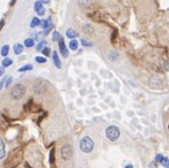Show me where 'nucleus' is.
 Wrapping results in <instances>:
<instances>
[{"label":"nucleus","mask_w":169,"mask_h":168,"mask_svg":"<svg viewBox=\"0 0 169 168\" xmlns=\"http://www.w3.org/2000/svg\"><path fill=\"white\" fill-rule=\"evenodd\" d=\"M22 159V149L21 148H15L13 152L10 153L6 162H5V166L6 167H14V166H18L20 163Z\"/></svg>","instance_id":"1"},{"label":"nucleus","mask_w":169,"mask_h":168,"mask_svg":"<svg viewBox=\"0 0 169 168\" xmlns=\"http://www.w3.org/2000/svg\"><path fill=\"white\" fill-rule=\"evenodd\" d=\"M25 94H26V87L22 85V84H15L11 91V97L14 101H19L25 96Z\"/></svg>","instance_id":"2"},{"label":"nucleus","mask_w":169,"mask_h":168,"mask_svg":"<svg viewBox=\"0 0 169 168\" xmlns=\"http://www.w3.org/2000/svg\"><path fill=\"white\" fill-rule=\"evenodd\" d=\"M94 146H95L94 145V140L90 137H84L79 142L80 151L84 152V153H90L94 149Z\"/></svg>","instance_id":"3"},{"label":"nucleus","mask_w":169,"mask_h":168,"mask_svg":"<svg viewBox=\"0 0 169 168\" xmlns=\"http://www.w3.org/2000/svg\"><path fill=\"white\" fill-rule=\"evenodd\" d=\"M119 135H120V131H119V128L117 126H113L112 125V126H109L106 128V137H107L109 140L116 141L119 138Z\"/></svg>","instance_id":"4"},{"label":"nucleus","mask_w":169,"mask_h":168,"mask_svg":"<svg viewBox=\"0 0 169 168\" xmlns=\"http://www.w3.org/2000/svg\"><path fill=\"white\" fill-rule=\"evenodd\" d=\"M72 154H73V151H72V147L70 145H64L62 148H61V156L63 160L68 161L72 158Z\"/></svg>","instance_id":"5"},{"label":"nucleus","mask_w":169,"mask_h":168,"mask_svg":"<svg viewBox=\"0 0 169 168\" xmlns=\"http://www.w3.org/2000/svg\"><path fill=\"white\" fill-rule=\"evenodd\" d=\"M41 25H42V27H43V33H44V35H47V34L51 31V28H53V25H51V19H50V18L46 19L43 22H41Z\"/></svg>","instance_id":"6"},{"label":"nucleus","mask_w":169,"mask_h":168,"mask_svg":"<svg viewBox=\"0 0 169 168\" xmlns=\"http://www.w3.org/2000/svg\"><path fill=\"white\" fill-rule=\"evenodd\" d=\"M58 47H60V51H61L62 56H63V57H68L69 51H68V49H66V47H65V43H64V41H63L62 37L58 40Z\"/></svg>","instance_id":"7"},{"label":"nucleus","mask_w":169,"mask_h":168,"mask_svg":"<svg viewBox=\"0 0 169 168\" xmlns=\"http://www.w3.org/2000/svg\"><path fill=\"white\" fill-rule=\"evenodd\" d=\"M53 61H54V64L56 65V68H61L62 65H61V61H60V57H58V55H57V51H54L53 53Z\"/></svg>","instance_id":"8"},{"label":"nucleus","mask_w":169,"mask_h":168,"mask_svg":"<svg viewBox=\"0 0 169 168\" xmlns=\"http://www.w3.org/2000/svg\"><path fill=\"white\" fill-rule=\"evenodd\" d=\"M5 154H6V149H5V144H4V141L0 139V159H3L4 156H5Z\"/></svg>","instance_id":"9"},{"label":"nucleus","mask_w":169,"mask_h":168,"mask_svg":"<svg viewBox=\"0 0 169 168\" xmlns=\"http://www.w3.org/2000/svg\"><path fill=\"white\" fill-rule=\"evenodd\" d=\"M77 33L73 31V29H71V28H69L68 31H66V36L68 37H70V39H75V37H77Z\"/></svg>","instance_id":"10"},{"label":"nucleus","mask_w":169,"mask_h":168,"mask_svg":"<svg viewBox=\"0 0 169 168\" xmlns=\"http://www.w3.org/2000/svg\"><path fill=\"white\" fill-rule=\"evenodd\" d=\"M22 50H24V46H22V44H20V43H17V44L14 46V53H15L17 55L21 54V53H22Z\"/></svg>","instance_id":"11"},{"label":"nucleus","mask_w":169,"mask_h":168,"mask_svg":"<svg viewBox=\"0 0 169 168\" xmlns=\"http://www.w3.org/2000/svg\"><path fill=\"white\" fill-rule=\"evenodd\" d=\"M41 25V20L39 19V18H34L33 20H32V22H30V27L32 28H35V27H37V26H40Z\"/></svg>","instance_id":"12"},{"label":"nucleus","mask_w":169,"mask_h":168,"mask_svg":"<svg viewBox=\"0 0 169 168\" xmlns=\"http://www.w3.org/2000/svg\"><path fill=\"white\" fill-rule=\"evenodd\" d=\"M69 48H70L71 50H76V49L78 48V42H77L75 39H72V40L70 41V43H69Z\"/></svg>","instance_id":"13"},{"label":"nucleus","mask_w":169,"mask_h":168,"mask_svg":"<svg viewBox=\"0 0 169 168\" xmlns=\"http://www.w3.org/2000/svg\"><path fill=\"white\" fill-rule=\"evenodd\" d=\"M8 53H10V46H8V44L3 46V48H1V55L6 57V56L8 55Z\"/></svg>","instance_id":"14"},{"label":"nucleus","mask_w":169,"mask_h":168,"mask_svg":"<svg viewBox=\"0 0 169 168\" xmlns=\"http://www.w3.org/2000/svg\"><path fill=\"white\" fill-rule=\"evenodd\" d=\"M84 32H85L87 34H94V28L90 25H85L84 26Z\"/></svg>","instance_id":"15"},{"label":"nucleus","mask_w":169,"mask_h":168,"mask_svg":"<svg viewBox=\"0 0 169 168\" xmlns=\"http://www.w3.org/2000/svg\"><path fill=\"white\" fill-rule=\"evenodd\" d=\"M34 43H35V42H34V40H33V39H26V40H25V46H26V47H28V48L33 47V46H34Z\"/></svg>","instance_id":"16"},{"label":"nucleus","mask_w":169,"mask_h":168,"mask_svg":"<svg viewBox=\"0 0 169 168\" xmlns=\"http://www.w3.org/2000/svg\"><path fill=\"white\" fill-rule=\"evenodd\" d=\"M12 63H13V61H12L11 58H7V57H6V58L3 61V67H4V68H6V67H10Z\"/></svg>","instance_id":"17"},{"label":"nucleus","mask_w":169,"mask_h":168,"mask_svg":"<svg viewBox=\"0 0 169 168\" xmlns=\"http://www.w3.org/2000/svg\"><path fill=\"white\" fill-rule=\"evenodd\" d=\"M33 69V65L32 64H27V65H25V67H21L20 69H19V71L20 72H22V71H29V70H32Z\"/></svg>","instance_id":"18"},{"label":"nucleus","mask_w":169,"mask_h":168,"mask_svg":"<svg viewBox=\"0 0 169 168\" xmlns=\"http://www.w3.org/2000/svg\"><path fill=\"white\" fill-rule=\"evenodd\" d=\"M162 166H164V167H167V168H169V159L168 158H166V156H163V159H162V161L160 162Z\"/></svg>","instance_id":"19"},{"label":"nucleus","mask_w":169,"mask_h":168,"mask_svg":"<svg viewBox=\"0 0 169 168\" xmlns=\"http://www.w3.org/2000/svg\"><path fill=\"white\" fill-rule=\"evenodd\" d=\"M43 6H42V1H40V0H39V1H36L35 4H34V10L37 12L39 10H41Z\"/></svg>","instance_id":"20"},{"label":"nucleus","mask_w":169,"mask_h":168,"mask_svg":"<svg viewBox=\"0 0 169 168\" xmlns=\"http://www.w3.org/2000/svg\"><path fill=\"white\" fill-rule=\"evenodd\" d=\"M49 161H50V163H54V162H55V149H51V151H50Z\"/></svg>","instance_id":"21"},{"label":"nucleus","mask_w":169,"mask_h":168,"mask_svg":"<svg viewBox=\"0 0 169 168\" xmlns=\"http://www.w3.org/2000/svg\"><path fill=\"white\" fill-rule=\"evenodd\" d=\"M46 44H47V43H46V41H43V40H42V41H41V42L37 44V47H36V50L41 51V50L43 49V46H46Z\"/></svg>","instance_id":"22"},{"label":"nucleus","mask_w":169,"mask_h":168,"mask_svg":"<svg viewBox=\"0 0 169 168\" xmlns=\"http://www.w3.org/2000/svg\"><path fill=\"white\" fill-rule=\"evenodd\" d=\"M35 61H36L37 63H46V62H47V58H46V57L37 56V57H35Z\"/></svg>","instance_id":"23"},{"label":"nucleus","mask_w":169,"mask_h":168,"mask_svg":"<svg viewBox=\"0 0 169 168\" xmlns=\"http://www.w3.org/2000/svg\"><path fill=\"white\" fill-rule=\"evenodd\" d=\"M61 39V35H60V33H57V32H54L53 33V41H58Z\"/></svg>","instance_id":"24"},{"label":"nucleus","mask_w":169,"mask_h":168,"mask_svg":"<svg viewBox=\"0 0 169 168\" xmlns=\"http://www.w3.org/2000/svg\"><path fill=\"white\" fill-rule=\"evenodd\" d=\"M41 51H42V54H43L44 56H49V55H50V49H49L48 47H44Z\"/></svg>","instance_id":"25"},{"label":"nucleus","mask_w":169,"mask_h":168,"mask_svg":"<svg viewBox=\"0 0 169 168\" xmlns=\"http://www.w3.org/2000/svg\"><path fill=\"white\" fill-rule=\"evenodd\" d=\"M82 44H83L84 47H91V46H92V43H91V42H88L85 39L82 40Z\"/></svg>","instance_id":"26"},{"label":"nucleus","mask_w":169,"mask_h":168,"mask_svg":"<svg viewBox=\"0 0 169 168\" xmlns=\"http://www.w3.org/2000/svg\"><path fill=\"white\" fill-rule=\"evenodd\" d=\"M12 81H13V77H8V78H7L6 81H5V83H6V84H5V87H6V88L11 85V83H12Z\"/></svg>","instance_id":"27"},{"label":"nucleus","mask_w":169,"mask_h":168,"mask_svg":"<svg viewBox=\"0 0 169 168\" xmlns=\"http://www.w3.org/2000/svg\"><path fill=\"white\" fill-rule=\"evenodd\" d=\"M155 159H156V162H161V161H162V159H163V155H161V154H157Z\"/></svg>","instance_id":"28"},{"label":"nucleus","mask_w":169,"mask_h":168,"mask_svg":"<svg viewBox=\"0 0 169 168\" xmlns=\"http://www.w3.org/2000/svg\"><path fill=\"white\" fill-rule=\"evenodd\" d=\"M44 12H46V11H44V8L42 7L41 10H39V11H37V14H39V15H44Z\"/></svg>","instance_id":"29"},{"label":"nucleus","mask_w":169,"mask_h":168,"mask_svg":"<svg viewBox=\"0 0 169 168\" xmlns=\"http://www.w3.org/2000/svg\"><path fill=\"white\" fill-rule=\"evenodd\" d=\"M44 35V33H39L37 35H36V40H42V36Z\"/></svg>","instance_id":"30"},{"label":"nucleus","mask_w":169,"mask_h":168,"mask_svg":"<svg viewBox=\"0 0 169 168\" xmlns=\"http://www.w3.org/2000/svg\"><path fill=\"white\" fill-rule=\"evenodd\" d=\"M164 69L167 70V71H169V61H167V62H164Z\"/></svg>","instance_id":"31"},{"label":"nucleus","mask_w":169,"mask_h":168,"mask_svg":"<svg viewBox=\"0 0 169 168\" xmlns=\"http://www.w3.org/2000/svg\"><path fill=\"white\" fill-rule=\"evenodd\" d=\"M5 81H6V79H3L1 82H0V90H1V88L5 85Z\"/></svg>","instance_id":"32"},{"label":"nucleus","mask_w":169,"mask_h":168,"mask_svg":"<svg viewBox=\"0 0 169 168\" xmlns=\"http://www.w3.org/2000/svg\"><path fill=\"white\" fill-rule=\"evenodd\" d=\"M4 25H5V20H4V19H3V20H1V21H0V29H1V28H3V27H4Z\"/></svg>","instance_id":"33"},{"label":"nucleus","mask_w":169,"mask_h":168,"mask_svg":"<svg viewBox=\"0 0 169 168\" xmlns=\"http://www.w3.org/2000/svg\"><path fill=\"white\" fill-rule=\"evenodd\" d=\"M149 167H150V168H155V167H156V165H155L154 162H150V163H149Z\"/></svg>","instance_id":"34"},{"label":"nucleus","mask_w":169,"mask_h":168,"mask_svg":"<svg viewBox=\"0 0 169 168\" xmlns=\"http://www.w3.org/2000/svg\"><path fill=\"white\" fill-rule=\"evenodd\" d=\"M4 74H5V72H4V69H0V77H1Z\"/></svg>","instance_id":"35"},{"label":"nucleus","mask_w":169,"mask_h":168,"mask_svg":"<svg viewBox=\"0 0 169 168\" xmlns=\"http://www.w3.org/2000/svg\"><path fill=\"white\" fill-rule=\"evenodd\" d=\"M15 1H17V0H12V1H11V6H13L15 4Z\"/></svg>","instance_id":"36"},{"label":"nucleus","mask_w":169,"mask_h":168,"mask_svg":"<svg viewBox=\"0 0 169 168\" xmlns=\"http://www.w3.org/2000/svg\"><path fill=\"white\" fill-rule=\"evenodd\" d=\"M168 130H169V124H168Z\"/></svg>","instance_id":"37"}]
</instances>
